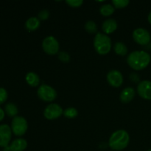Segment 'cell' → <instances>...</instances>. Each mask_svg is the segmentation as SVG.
Returning a JSON list of instances; mask_svg holds the SVG:
<instances>
[{
  "label": "cell",
  "mask_w": 151,
  "mask_h": 151,
  "mask_svg": "<svg viewBox=\"0 0 151 151\" xmlns=\"http://www.w3.org/2000/svg\"><path fill=\"white\" fill-rule=\"evenodd\" d=\"M128 64L135 70H142L148 66L150 62V55L146 52L134 51L130 53L127 58Z\"/></svg>",
  "instance_id": "1"
},
{
  "label": "cell",
  "mask_w": 151,
  "mask_h": 151,
  "mask_svg": "<svg viewBox=\"0 0 151 151\" xmlns=\"http://www.w3.org/2000/svg\"><path fill=\"white\" fill-rule=\"evenodd\" d=\"M129 134L125 130H119L111 134L109 139V147L114 150H122L129 144Z\"/></svg>",
  "instance_id": "2"
},
{
  "label": "cell",
  "mask_w": 151,
  "mask_h": 151,
  "mask_svg": "<svg viewBox=\"0 0 151 151\" xmlns=\"http://www.w3.org/2000/svg\"><path fill=\"white\" fill-rule=\"evenodd\" d=\"M95 50L100 55H106L111 49V40L106 34L97 32L94 39Z\"/></svg>",
  "instance_id": "3"
},
{
  "label": "cell",
  "mask_w": 151,
  "mask_h": 151,
  "mask_svg": "<svg viewBox=\"0 0 151 151\" xmlns=\"http://www.w3.org/2000/svg\"><path fill=\"white\" fill-rule=\"evenodd\" d=\"M38 97L43 101L52 102L57 97V92L52 86L43 84L38 88L37 91Z\"/></svg>",
  "instance_id": "4"
},
{
  "label": "cell",
  "mask_w": 151,
  "mask_h": 151,
  "mask_svg": "<svg viewBox=\"0 0 151 151\" xmlns=\"http://www.w3.org/2000/svg\"><path fill=\"white\" fill-rule=\"evenodd\" d=\"M27 122L22 116H15L11 122V128L16 136H22L27 130Z\"/></svg>",
  "instance_id": "5"
},
{
  "label": "cell",
  "mask_w": 151,
  "mask_h": 151,
  "mask_svg": "<svg viewBox=\"0 0 151 151\" xmlns=\"http://www.w3.org/2000/svg\"><path fill=\"white\" fill-rule=\"evenodd\" d=\"M44 51L49 55H55L59 51V43L55 37L47 36L42 42Z\"/></svg>",
  "instance_id": "6"
},
{
  "label": "cell",
  "mask_w": 151,
  "mask_h": 151,
  "mask_svg": "<svg viewBox=\"0 0 151 151\" xmlns=\"http://www.w3.org/2000/svg\"><path fill=\"white\" fill-rule=\"evenodd\" d=\"M134 40L140 45H147L150 41V35L147 29L137 28L133 32Z\"/></svg>",
  "instance_id": "7"
},
{
  "label": "cell",
  "mask_w": 151,
  "mask_h": 151,
  "mask_svg": "<svg viewBox=\"0 0 151 151\" xmlns=\"http://www.w3.org/2000/svg\"><path fill=\"white\" fill-rule=\"evenodd\" d=\"M62 114H63V109L58 104H56V103L49 105L44 109V115L45 118H47V119H50V120L55 119L60 117Z\"/></svg>",
  "instance_id": "8"
},
{
  "label": "cell",
  "mask_w": 151,
  "mask_h": 151,
  "mask_svg": "<svg viewBox=\"0 0 151 151\" xmlns=\"http://www.w3.org/2000/svg\"><path fill=\"white\" fill-rule=\"evenodd\" d=\"M139 95L145 100H151V81H143L137 86Z\"/></svg>",
  "instance_id": "9"
},
{
  "label": "cell",
  "mask_w": 151,
  "mask_h": 151,
  "mask_svg": "<svg viewBox=\"0 0 151 151\" xmlns=\"http://www.w3.org/2000/svg\"><path fill=\"white\" fill-rule=\"evenodd\" d=\"M11 139V128L8 125H0V146L7 147Z\"/></svg>",
  "instance_id": "10"
},
{
  "label": "cell",
  "mask_w": 151,
  "mask_h": 151,
  "mask_svg": "<svg viewBox=\"0 0 151 151\" xmlns=\"http://www.w3.org/2000/svg\"><path fill=\"white\" fill-rule=\"evenodd\" d=\"M107 81L113 87H119L123 83V76L119 71L111 70L108 73Z\"/></svg>",
  "instance_id": "11"
},
{
  "label": "cell",
  "mask_w": 151,
  "mask_h": 151,
  "mask_svg": "<svg viewBox=\"0 0 151 151\" xmlns=\"http://www.w3.org/2000/svg\"><path fill=\"white\" fill-rule=\"evenodd\" d=\"M135 97V90L132 87H127L120 94V100L122 103H129Z\"/></svg>",
  "instance_id": "12"
},
{
  "label": "cell",
  "mask_w": 151,
  "mask_h": 151,
  "mask_svg": "<svg viewBox=\"0 0 151 151\" xmlns=\"http://www.w3.org/2000/svg\"><path fill=\"white\" fill-rule=\"evenodd\" d=\"M103 30L106 33L110 34L111 32H114L117 28V22L116 20L113 19H106L103 24Z\"/></svg>",
  "instance_id": "13"
},
{
  "label": "cell",
  "mask_w": 151,
  "mask_h": 151,
  "mask_svg": "<svg viewBox=\"0 0 151 151\" xmlns=\"http://www.w3.org/2000/svg\"><path fill=\"white\" fill-rule=\"evenodd\" d=\"M27 147V142L24 139H15L10 145V147L12 151H23Z\"/></svg>",
  "instance_id": "14"
},
{
  "label": "cell",
  "mask_w": 151,
  "mask_h": 151,
  "mask_svg": "<svg viewBox=\"0 0 151 151\" xmlns=\"http://www.w3.org/2000/svg\"><path fill=\"white\" fill-rule=\"evenodd\" d=\"M40 26V20L38 18L30 17L27 20L25 27L29 31H34L38 29Z\"/></svg>",
  "instance_id": "15"
},
{
  "label": "cell",
  "mask_w": 151,
  "mask_h": 151,
  "mask_svg": "<svg viewBox=\"0 0 151 151\" xmlns=\"http://www.w3.org/2000/svg\"><path fill=\"white\" fill-rule=\"evenodd\" d=\"M26 81L29 86L35 87L39 84L40 78L35 72H28L26 75Z\"/></svg>",
  "instance_id": "16"
},
{
  "label": "cell",
  "mask_w": 151,
  "mask_h": 151,
  "mask_svg": "<svg viewBox=\"0 0 151 151\" xmlns=\"http://www.w3.org/2000/svg\"><path fill=\"white\" fill-rule=\"evenodd\" d=\"M5 112L7 116L10 117H15L18 114V108L16 104L13 103H9L5 106Z\"/></svg>",
  "instance_id": "17"
},
{
  "label": "cell",
  "mask_w": 151,
  "mask_h": 151,
  "mask_svg": "<svg viewBox=\"0 0 151 151\" xmlns=\"http://www.w3.org/2000/svg\"><path fill=\"white\" fill-rule=\"evenodd\" d=\"M114 51L119 55L124 56L128 53V48H127L126 45L122 42H116L114 44Z\"/></svg>",
  "instance_id": "18"
},
{
  "label": "cell",
  "mask_w": 151,
  "mask_h": 151,
  "mask_svg": "<svg viewBox=\"0 0 151 151\" xmlns=\"http://www.w3.org/2000/svg\"><path fill=\"white\" fill-rule=\"evenodd\" d=\"M100 12L103 16H111V15L113 14L114 12V7L110 4H103V5H102L101 7H100Z\"/></svg>",
  "instance_id": "19"
},
{
  "label": "cell",
  "mask_w": 151,
  "mask_h": 151,
  "mask_svg": "<svg viewBox=\"0 0 151 151\" xmlns=\"http://www.w3.org/2000/svg\"><path fill=\"white\" fill-rule=\"evenodd\" d=\"M63 114L66 117L69 118V119H73V118H75L78 114V110L75 108H68L66 110H64L63 111Z\"/></svg>",
  "instance_id": "20"
},
{
  "label": "cell",
  "mask_w": 151,
  "mask_h": 151,
  "mask_svg": "<svg viewBox=\"0 0 151 151\" xmlns=\"http://www.w3.org/2000/svg\"><path fill=\"white\" fill-rule=\"evenodd\" d=\"M85 29L89 33H94L97 30V26L93 21H88L85 24Z\"/></svg>",
  "instance_id": "21"
},
{
  "label": "cell",
  "mask_w": 151,
  "mask_h": 151,
  "mask_svg": "<svg viewBox=\"0 0 151 151\" xmlns=\"http://www.w3.org/2000/svg\"><path fill=\"white\" fill-rule=\"evenodd\" d=\"M129 0H113L112 3L116 8H123L129 4Z\"/></svg>",
  "instance_id": "22"
},
{
  "label": "cell",
  "mask_w": 151,
  "mask_h": 151,
  "mask_svg": "<svg viewBox=\"0 0 151 151\" xmlns=\"http://www.w3.org/2000/svg\"><path fill=\"white\" fill-rule=\"evenodd\" d=\"M59 60L64 63H67L70 60V55L66 52H60L58 54Z\"/></svg>",
  "instance_id": "23"
},
{
  "label": "cell",
  "mask_w": 151,
  "mask_h": 151,
  "mask_svg": "<svg viewBox=\"0 0 151 151\" xmlns=\"http://www.w3.org/2000/svg\"><path fill=\"white\" fill-rule=\"evenodd\" d=\"M66 2L72 7H78L83 3V0H66Z\"/></svg>",
  "instance_id": "24"
},
{
  "label": "cell",
  "mask_w": 151,
  "mask_h": 151,
  "mask_svg": "<svg viewBox=\"0 0 151 151\" xmlns=\"http://www.w3.org/2000/svg\"><path fill=\"white\" fill-rule=\"evenodd\" d=\"M7 98V92L4 88H0V105L6 101Z\"/></svg>",
  "instance_id": "25"
},
{
  "label": "cell",
  "mask_w": 151,
  "mask_h": 151,
  "mask_svg": "<svg viewBox=\"0 0 151 151\" xmlns=\"http://www.w3.org/2000/svg\"><path fill=\"white\" fill-rule=\"evenodd\" d=\"M50 16V12L47 10H42L38 13V19L39 20H46Z\"/></svg>",
  "instance_id": "26"
},
{
  "label": "cell",
  "mask_w": 151,
  "mask_h": 151,
  "mask_svg": "<svg viewBox=\"0 0 151 151\" xmlns=\"http://www.w3.org/2000/svg\"><path fill=\"white\" fill-rule=\"evenodd\" d=\"M130 78L133 82L137 83L139 81V75L137 73H132L130 75Z\"/></svg>",
  "instance_id": "27"
},
{
  "label": "cell",
  "mask_w": 151,
  "mask_h": 151,
  "mask_svg": "<svg viewBox=\"0 0 151 151\" xmlns=\"http://www.w3.org/2000/svg\"><path fill=\"white\" fill-rule=\"evenodd\" d=\"M4 111L0 108V121L2 120V119H4Z\"/></svg>",
  "instance_id": "28"
},
{
  "label": "cell",
  "mask_w": 151,
  "mask_h": 151,
  "mask_svg": "<svg viewBox=\"0 0 151 151\" xmlns=\"http://www.w3.org/2000/svg\"><path fill=\"white\" fill-rule=\"evenodd\" d=\"M3 151H12L11 149H10V147H8V146H7V147H5L4 148V150Z\"/></svg>",
  "instance_id": "29"
},
{
  "label": "cell",
  "mask_w": 151,
  "mask_h": 151,
  "mask_svg": "<svg viewBox=\"0 0 151 151\" xmlns=\"http://www.w3.org/2000/svg\"><path fill=\"white\" fill-rule=\"evenodd\" d=\"M147 19H148V22H150V24H151V11L150 12L148 15V17H147Z\"/></svg>",
  "instance_id": "30"
},
{
  "label": "cell",
  "mask_w": 151,
  "mask_h": 151,
  "mask_svg": "<svg viewBox=\"0 0 151 151\" xmlns=\"http://www.w3.org/2000/svg\"><path fill=\"white\" fill-rule=\"evenodd\" d=\"M147 151H151V149H150V150H147Z\"/></svg>",
  "instance_id": "31"
}]
</instances>
